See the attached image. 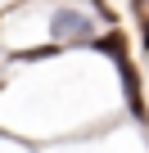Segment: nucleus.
Masks as SVG:
<instances>
[{
  "instance_id": "obj_1",
  "label": "nucleus",
  "mask_w": 149,
  "mask_h": 153,
  "mask_svg": "<svg viewBox=\"0 0 149 153\" xmlns=\"http://www.w3.org/2000/svg\"><path fill=\"white\" fill-rule=\"evenodd\" d=\"M54 36L59 41H82V36H91V18H82V14H59L54 18Z\"/></svg>"
},
{
  "instance_id": "obj_2",
  "label": "nucleus",
  "mask_w": 149,
  "mask_h": 153,
  "mask_svg": "<svg viewBox=\"0 0 149 153\" xmlns=\"http://www.w3.org/2000/svg\"><path fill=\"white\" fill-rule=\"evenodd\" d=\"M145 45H149V23H145Z\"/></svg>"
}]
</instances>
